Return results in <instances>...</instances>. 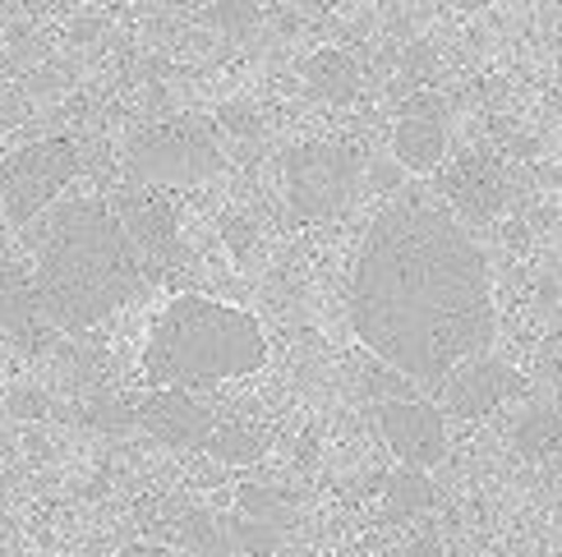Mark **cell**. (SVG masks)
Masks as SVG:
<instances>
[{
  "label": "cell",
  "instance_id": "cell-18",
  "mask_svg": "<svg viewBox=\"0 0 562 557\" xmlns=\"http://www.w3.org/2000/svg\"><path fill=\"white\" fill-rule=\"evenodd\" d=\"M231 535V548H240L245 557H272L277 553V525H263V521H249V516H236L226 525Z\"/></svg>",
  "mask_w": 562,
  "mask_h": 557
},
{
  "label": "cell",
  "instance_id": "cell-22",
  "mask_svg": "<svg viewBox=\"0 0 562 557\" xmlns=\"http://www.w3.org/2000/svg\"><path fill=\"white\" fill-rule=\"evenodd\" d=\"M396 557H442V544H438L434 535H419L415 544H406V548L396 553Z\"/></svg>",
  "mask_w": 562,
  "mask_h": 557
},
{
  "label": "cell",
  "instance_id": "cell-14",
  "mask_svg": "<svg viewBox=\"0 0 562 557\" xmlns=\"http://www.w3.org/2000/svg\"><path fill=\"white\" fill-rule=\"evenodd\" d=\"M304 88L314 92L318 102H350L360 92V65L350 52H341V46H318V52L304 60Z\"/></svg>",
  "mask_w": 562,
  "mask_h": 557
},
{
  "label": "cell",
  "instance_id": "cell-20",
  "mask_svg": "<svg viewBox=\"0 0 562 557\" xmlns=\"http://www.w3.org/2000/svg\"><path fill=\"white\" fill-rule=\"evenodd\" d=\"M240 512L249 521H263V525H286V502H281L272 489H254V484L240 489Z\"/></svg>",
  "mask_w": 562,
  "mask_h": 557
},
{
  "label": "cell",
  "instance_id": "cell-13",
  "mask_svg": "<svg viewBox=\"0 0 562 557\" xmlns=\"http://www.w3.org/2000/svg\"><path fill=\"white\" fill-rule=\"evenodd\" d=\"M442 194L452 198L461 217L488 221V217H498V207L507 203V180L488 152H465L448 167V175H442Z\"/></svg>",
  "mask_w": 562,
  "mask_h": 557
},
{
  "label": "cell",
  "instance_id": "cell-17",
  "mask_svg": "<svg viewBox=\"0 0 562 557\" xmlns=\"http://www.w3.org/2000/svg\"><path fill=\"white\" fill-rule=\"evenodd\" d=\"M207 452H213L217 461H226V466H249V461L263 456V443L259 433H249L240 424H213V433H207Z\"/></svg>",
  "mask_w": 562,
  "mask_h": 557
},
{
  "label": "cell",
  "instance_id": "cell-6",
  "mask_svg": "<svg viewBox=\"0 0 562 557\" xmlns=\"http://www.w3.org/2000/svg\"><path fill=\"white\" fill-rule=\"evenodd\" d=\"M360 175H364V161L350 144H333V138L300 144L286 157V198L295 213L310 221L337 217L341 207L356 198Z\"/></svg>",
  "mask_w": 562,
  "mask_h": 557
},
{
  "label": "cell",
  "instance_id": "cell-24",
  "mask_svg": "<svg viewBox=\"0 0 562 557\" xmlns=\"http://www.w3.org/2000/svg\"><path fill=\"white\" fill-rule=\"evenodd\" d=\"M23 5H33V10H60V5H79V0H23Z\"/></svg>",
  "mask_w": 562,
  "mask_h": 557
},
{
  "label": "cell",
  "instance_id": "cell-8",
  "mask_svg": "<svg viewBox=\"0 0 562 557\" xmlns=\"http://www.w3.org/2000/svg\"><path fill=\"white\" fill-rule=\"evenodd\" d=\"M106 203H111V213L121 217L125 236L134 240V249L144 253V263L153 272L176 263V253H180V213H176V198L167 190H153V184H121Z\"/></svg>",
  "mask_w": 562,
  "mask_h": 557
},
{
  "label": "cell",
  "instance_id": "cell-16",
  "mask_svg": "<svg viewBox=\"0 0 562 557\" xmlns=\"http://www.w3.org/2000/svg\"><path fill=\"white\" fill-rule=\"evenodd\" d=\"M434 502V484H429V470H411L402 466L387 484H383V512L392 521H411L419 512H429Z\"/></svg>",
  "mask_w": 562,
  "mask_h": 557
},
{
  "label": "cell",
  "instance_id": "cell-9",
  "mask_svg": "<svg viewBox=\"0 0 562 557\" xmlns=\"http://www.w3.org/2000/svg\"><path fill=\"white\" fill-rule=\"evenodd\" d=\"M392 157L415 175H429L448 161V106L438 92H415L402 102L392 125Z\"/></svg>",
  "mask_w": 562,
  "mask_h": 557
},
{
  "label": "cell",
  "instance_id": "cell-12",
  "mask_svg": "<svg viewBox=\"0 0 562 557\" xmlns=\"http://www.w3.org/2000/svg\"><path fill=\"white\" fill-rule=\"evenodd\" d=\"M0 332L14 345H23V351H42L46 337H56L42 318L33 268L29 259H14V253H0Z\"/></svg>",
  "mask_w": 562,
  "mask_h": 557
},
{
  "label": "cell",
  "instance_id": "cell-1",
  "mask_svg": "<svg viewBox=\"0 0 562 557\" xmlns=\"http://www.w3.org/2000/svg\"><path fill=\"white\" fill-rule=\"evenodd\" d=\"M350 328L411 387L438 391L498 337L484 249L452 213L396 203L373 217L350 268Z\"/></svg>",
  "mask_w": 562,
  "mask_h": 557
},
{
  "label": "cell",
  "instance_id": "cell-21",
  "mask_svg": "<svg viewBox=\"0 0 562 557\" xmlns=\"http://www.w3.org/2000/svg\"><path fill=\"white\" fill-rule=\"evenodd\" d=\"M207 19H213L217 29L240 33V29H249V23L259 19V0H217V5L207 10Z\"/></svg>",
  "mask_w": 562,
  "mask_h": 557
},
{
  "label": "cell",
  "instance_id": "cell-23",
  "mask_svg": "<svg viewBox=\"0 0 562 557\" xmlns=\"http://www.w3.org/2000/svg\"><path fill=\"white\" fill-rule=\"evenodd\" d=\"M121 557H171L167 548H157V544H125Z\"/></svg>",
  "mask_w": 562,
  "mask_h": 557
},
{
  "label": "cell",
  "instance_id": "cell-5",
  "mask_svg": "<svg viewBox=\"0 0 562 557\" xmlns=\"http://www.w3.org/2000/svg\"><path fill=\"white\" fill-rule=\"evenodd\" d=\"M79 175V148L75 138H37V144L10 152L0 161V207L10 226L37 221L46 207L60 203L65 184Z\"/></svg>",
  "mask_w": 562,
  "mask_h": 557
},
{
  "label": "cell",
  "instance_id": "cell-15",
  "mask_svg": "<svg viewBox=\"0 0 562 557\" xmlns=\"http://www.w3.org/2000/svg\"><path fill=\"white\" fill-rule=\"evenodd\" d=\"M512 443L526 461H549L562 452V406H535L512 424Z\"/></svg>",
  "mask_w": 562,
  "mask_h": 557
},
{
  "label": "cell",
  "instance_id": "cell-2",
  "mask_svg": "<svg viewBox=\"0 0 562 557\" xmlns=\"http://www.w3.org/2000/svg\"><path fill=\"white\" fill-rule=\"evenodd\" d=\"M33 291L52 332H88L153 286V268L125 236L106 198L52 203L23 226Z\"/></svg>",
  "mask_w": 562,
  "mask_h": 557
},
{
  "label": "cell",
  "instance_id": "cell-25",
  "mask_svg": "<svg viewBox=\"0 0 562 557\" xmlns=\"http://www.w3.org/2000/svg\"><path fill=\"white\" fill-rule=\"evenodd\" d=\"M457 5H461V10H480V5H484V0H457Z\"/></svg>",
  "mask_w": 562,
  "mask_h": 557
},
{
  "label": "cell",
  "instance_id": "cell-4",
  "mask_svg": "<svg viewBox=\"0 0 562 557\" xmlns=\"http://www.w3.org/2000/svg\"><path fill=\"white\" fill-rule=\"evenodd\" d=\"M222 171V148L213 129L194 115H167V121L144 125L125 148L130 184H153V190H190Z\"/></svg>",
  "mask_w": 562,
  "mask_h": 557
},
{
  "label": "cell",
  "instance_id": "cell-3",
  "mask_svg": "<svg viewBox=\"0 0 562 557\" xmlns=\"http://www.w3.org/2000/svg\"><path fill=\"white\" fill-rule=\"evenodd\" d=\"M268 364L259 318L213 295H176L157 314L144 345V378L153 391H207L249 378Z\"/></svg>",
  "mask_w": 562,
  "mask_h": 557
},
{
  "label": "cell",
  "instance_id": "cell-10",
  "mask_svg": "<svg viewBox=\"0 0 562 557\" xmlns=\"http://www.w3.org/2000/svg\"><path fill=\"white\" fill-rule=\"evenodd\" d=\"M517 391H521V378L512 374L503 360L475 355L438 387V406H442V414H452V420H484V414H494L507 397H517Z\"/></svg>",
  "mask_w": 562,
  "mask_h": 557
},
{
  "label": "cell",
  "instance_id": "cell-11",
  "mask_svg": "<svg viewBox=\"0 0 562 557\" xmlns=\"http://www.w3.org/2000/svg\"><path fill=\"white\" fill-rule=\"evenodd\" d=\"M134 424L148 429L157 443L184 452V447H203L207 443L217 414L207 410L194 391H148V397L134 406Z\"/></svg>",
  "mask_w": 562,
  "mask_h": 557
},
{
  "label": "cell",
  "instance_id": "cell-19",
  "mask_svg": "<svg viewBox=\"0 0 562 557\" xmlns=\"http://www.w3.org/2000/svg\"><path fill=\"white\" fill-rule=\"evenodd\" d=\"M180 539L190 544L194 553H203V557H217V553L231 548V535H226V530H222L213 516H203V512H190V516H184Z\"/></svg>",
  "mask_w": 562,
  "mask_h": 557
},
{
  "label": "cell",
  "instance_id": "cell-7",
  "mask_svg": "<svg viewBox=\"0 0 562 557\" xmlns=\"http://www.w3.org/2000/svg\"><path fill=\"white\" fill-rule=\"evenodd\" d=\"M373 424H379L392 456L411 470H434L438 461L448 456V414H442L438 401L387 397L373 406Z\"/></svg>",
  "mask_w": 562,
  "mask_h": 557
}]
</instances>
